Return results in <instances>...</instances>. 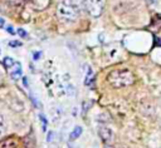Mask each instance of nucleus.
<instances>
[{
	"instance_id": "obj_8",
	"label": "nucleus",
	"mask_w": 161,
	"mask_h": 148,
	"mask_svg": "<svg viewBox=\"0 0 161 148\" xmlns=\"http://www.w3.org/2000/svg\"><path fill=\"white\" fill-rule=\"evenodd\" d=\"M0 148H16V140L14 138H8L0 144Z\"/></svg>"
},
{
	"instance_id": "obj_2",
	"label": "nucleus",
	"mask_w": 161,
	"mask_h": 148,
	"mask_svg": "<svg viewBox=\"0 0 161 148\" xmlns=\"http://www.w3.org/2000/svg\"><path fill=\"white\" fill-rule=\"evenodd\" d=\"M107 80L114 88H123L135 83V75L128 69H116L108 74Z\"/></svg>"
},
{
	"instance_id": "obj_16",
	"label": "nucleus",
	"mask_w": 161,
	"mask_h": 148,
	"mask_svg": "<svg viewBox=\"0 0 161 148\" xmlns=\"http://www.w3.org/2000/svg\"><path fill=\"white\" fill-rule=\"evenodd\" d=\"M4 24H5V20H4L3 18H0V28H3V26H4Z\"/></svg>"
},
{
	"instance_id": "obj_5",
	"label": "nucleus",
	"mask_w": 161,
	"mask_h": 148,
	"mask_svg": "<svg viewBox=\"0 0 161 148\" xmlns=\"http://www.w3.org/2000/svg\"><path fill=\"white\" fill-rule=\"evenodd\" d=\"M11 68H13V70L9 71L11 79H14V80L19 79V78L21 77V66H20V64H19V63H14V65H13ZM11 68H10V69H11Z\"/></svg>"
},
{
	"instance_id": "obj_19",
	"label": "nucleus",
	"mask_w": 161,
	"mask_h": 148,
	"mask_svg": "<svg viewBox=\"0 0 161 148\" xmlns=\"http://www.w3.org/2000/svg\"><path fill=\"white\" fill-rule=\"evenodd\" d=\"M68 148H78V147H77V145H73V144H70V143H69V145H68Z\"/></svg>"
},
{
	"instance_id": "obj_6",
	"label": "nucleus",
	"mask_w": 161,
	"mask_h": 148,
	"mask_svg": "<svg viewBox=\"0 0 161 148\" xmlns=\"http://www.w3.org/2000/svg\"><path fill=\"white\" fill-rule=\"evenodd\" d=\"M29 1L36 10H43L49 5V0H29Z\"/></svg>"
},
{
	"instance_id": "obj_17",
	"label": "nucleus",
	"mask_w": 161,
	"mask_h": 148,
	"mask_svg": "<svg viewBox=\"0 0 161 148\" xmlns=\"http://www.w3.org/2000/svg\"><path fill=\"white\" fill-rule=\"evenodd\" d=\"M10 45H11V46H15V45H20V43H18V41H11Z\"/></svg>"
},
{
	"instance_id": "obj_9",
	"label": "nucleus",
	"mask_w": 161,
	"mask_h": 148,
	"mask_svg": "<svg viewBox=\"0 0 161 148\" xmlns=\"http://www.w3.org/2000/svg\"><path fill=\"white\" fill-rule=\"evenodd\" d=\"M6 129H8L6 120H5V118L0 114V137H3V135L6 133Z\"/></svg>"
},
{
	"instance_id": "obj_15",
	"label": "nucleus",
	"mask_w": 161,
	"mask_h": 148,
	"mask_svg": "<svg viewBox=\"0 0 161 148\" xmlns=\"http://www.w3.org/2000/svg\"><path fill=\"white\" fill-rule=\"evenodd\" d=\"M6 29H8V33H10V34H13V35H14V34H15V31H14V29H13V28H11V26H8V28H6Z\"/></svg>"
},
{
	"instance_id": "obj_11",
	"label": "nucleus",
	"mask_w": 161,
	"mask_h": 148,
	"mask_svg": "<svg viewBox=\"0 0 161 148\" xmlns=\"http://www.w3.org/2000/svg\"><path fill=\"white\" fill-rule=\"evenodd\" d=\"M39 119L42 120V125H43V130H45V129H47V124H48V122H47V119H45V117H44L43 114H40V115H39Z\"/></svg>"
},
{
	"instance_id": "obj_4",
	"label": "nucleus",
	"mask_w": 161,
	"mask_h": 148,
	"mask_svg": "<svg viewBox=\"0 0 161 148\" xmlns=\"http://www.w3.org/2000/svg\"><path fill=\"white\" fill-rule=\"evenodd\" d=\"M98 134H99L101 139H102L104 143H109V142H112V139H113V132H112L108 127H101V128L98 129Z\"/></svg>"
},
{
	"instance_id": "obj_13",
	"label": "nucleus",
	"mask_w": 161,
	"mask_h": 148,
	"mask_svg": "<svg viewBox=\"0 0 161 148\" xmlns=\"http://www.w3.org/2000/svg\"><path fill=\"white\" fill-rule=\"evenodd\" d=\"M18 34H19L21 38H25V36H26V33H25L23 29H18Z\"/></svg>"
},
{
	"instance_id": "obj_18",
	"label": "nucleus",
	"mask_w": 161,
	"mask_h": 148,
	"mask_svg": "<svg viewBox=\"0 0 161 148\" xmlns=\"http://www.w3.org/2000/svg\"><path fill=\"white\" fill-rule=\"evenodd\" d=\"M40 55H42L40 53H35V54H34V59H39V56H40Z\"/></svg>"
},
{
	"instance_id": "obj_1",
	"label": "nucleus",
	"mask_w": 161,
	"mask_h": 148,
	"mask_svg": "<svg viewBox=\"0 0 161 148\" xmlns=\"http://www.w3.org/2000/svg\"><path fill=\"white\" fill-rule=\"evenodd\" d=\"M80 13L79 5L73 0H63L57 6V15L62 21H74Z\"/></svg>"
},
{
	"instance_id": "obj_7",
	"label": "nucleus",
	"mask_w": 161,
	"mask_h": 148,
	"mask_svg": "<svg viewBox=\"0 0 161 148\" xmlns=\"http://www.w3.org/2000/svg\"><path fill=\"white\" fill-rule=\"evenodd\" d=\"M82 132H83V128H82L80 125H77V127H74V129H73V130L70 132V134H69V140H70V142L75 140L78 137H80Z\"/></svg>"
},
{
	"instance_id": "obj_12",
	"label": "nucleus",
	"mask_w": 161,
	"mask_h": 148,
	"mask_svg": "<svg viewBox=\"0 0 161 148\" xmlns=\"http://www.w3.org/2000/svg\"><path fill=\"white\" fill-rule=\"evenodd\" d=\"M23 1H24V0H9V3H10L11 5H14V6H16V5H20V4H23Z\"/></svg>"
},
{
	"instance_id": "obj_3",
	"label": "nucleus",
	"mask_w": 161,
	"mask_h": 148,
	"mask_svg": "<svg viewBox=\"0 0 161 148\" xmlns=\"http://www.w3.org/2000/svg\"><path fill=\"white\" fill-rule=\"evenodd\" d=\"M84 8L91 16L98 18L104 10V0H84Z\"/></svg>"
},
{
	"instance_id": "obj_10",
	"label": "nucleus",
	"mask_w": 161,
	"mask_h": 148,
	"mask_svg": "<svg viewBox=\"0 0 161 148\" xmlns=\"http://www.w3.org/2000/svg\"><path fill=\"white\" fill-rule=\"evenodd\" d=\"M4 65H5V68H8V69H10L13 65H14V60H13V58H10V56H5V59H4Z\"/></svg>"
},
{
	"instance_id": "obj_20",
	"label": "nucleus",
	"mask_w": 161,
	"mask_h": 148,
	"mask_svg": "<svg viewBox=\"0 0 161 148\" xmlns=\"http://www.w3.org/2000/svg\"><path fill=\"white\" fill-rule=\"evenodd\" d=\"M108 148H109V147H108Z\"/></svg>"
},
{
	"instance_id": "obj_14",
	"label": "nucleus",
	"mask_w": 161,
	"mask_h": 148,
	"mask_svg": "<svg viewBox=\"0 0 161 148\" xmlns=\"http://www.w3.org/2000/svg\"><path fill=\"white\" fill-rule=\"evenodd\" d=\"M53 135H54V133H53V132H49V133H48V138H47V140L50 142V140L53 139Z\"/></svg>"
}]
</instances>
